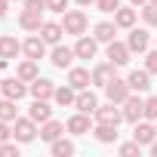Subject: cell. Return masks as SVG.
Masks as SVG:
<instances>
[{"label":"cell","mask_w":157,"mask_h":157,"mask_svg":"<svg viewBox=\"0 0 157 157\" xmlns=\"http://www.w3.org/2000/svg\"><path fill=\"white\" fill-rule=\"evenodd\" d=\"M6 6H10V0H0V19L6 16Z\"/></svg>","instance_id":"cell-40"},{"label":"cell","mask_w":157,"mask_h":157,"mask_svg":"<svg viewBox=\"0 0 157 157\" xmlns=\"http://www.w3.org/2000/svg\"><path fill=\"white\" fill-rule=\"evenodd\" d=\"M49 114H52L49 99H34V105L28 108V117H31V120H37V123H46V120H49Z\"/></svg>","instance_id":"cell-17"},{"label":"cell","mask_w":157,"mask_h":157,"mask_svg":"<svg viewBox=\"0 0 157 157\" xmlns=\"http://www.w3.org/2000/svg\"><path fill=\"white\" fill-rule=\"evenodd\" d=\"M10 136H13V129L6 126V120H0V145H3V142H10Z\"/></svg>","instance_id":"cell-39"},{"label":"cell","mask_w":157,"mask_h":157,"mask_svg":"<svg viewBox=\"0 0 157 157\" xmlns=\"http://www.w3.org/2000/svg\"><path fill=\"white\" fill-rule=\"evenodd\" d=\"M99 13H117L120 10V0H96Z\"/></svg>","instance_id":"cell-32"},{"label":"cell","mask_w":157,"mask_h":157,"mask_svg":"<svg viewBox=\"0 0 157 157\" xmlns=\"http://www.w3.org/2000/svg\"><path fill=\"white\" fill-rule=\"evenodd\" d=\"M142 19H145V25H157V6L154 3H148V6H142Z\"/></svg>","instance_id":"cell-31"},{"label":"cell","mask_w":157,"mask_h":157,"mask_svg":"<svg viewBox=\"0 0 157 157\" xmlns=\"http://www.w3.org/2000/svg\"><path fill=\"white\" fill-rule=\"evenodd\" d=\"M74 108H77V111H83V114H96V108H99V99H96V93H90V90H80V93H77V102H74Z\"/></svg>","instance_id":"cell-14"},{"label":"cell","mask_w":157,"mask_h":157,"mask_svg":"<svg viewBox=\"0 0 157 157\" xmlns=\"http://www.w3.org/2000/svg\"><path fill=\"white\" fill-rule=\"evenodd\" d=\"M114 25L117 28H132L136 25V10H117L114 13Z\"/></svg>","instance_id":"cell-28"},{"label":"cell","mask_w":157,"mask_h":157,"mask_svg":"<svg viewBox=\"0 0 157 157\" xmlns=\"http://www.w3.org/2000/svg\"><path fill=\"white\" fill-rule=\"evenodd\" d=\"M52 99H56V102H59L62 108H68V105H74V102H77V90H74L71 83H68V86H59Z\"/></svg>","instance_id":"cell-27"},{"label":"cell","mask_w":157,"mask_h":157,"mask_svg":"<svg viewBox=\"0 0 157 157\" xmlns=\"http://www.w3.org/2000/svg\"><path fill=\"white\" fill-rule=\"evenodd\" d=\"M132 139H136L139 145H151V142L157 139V126H151V123H136Z\"/></svg>","instance_id":"cell-22"},{"label":"cell","mask_w":157,"mask_h":157,"mask_svg":"<svg viewBox=\"0 0 157 157\" xmlns=\"http://www.w3.org/2000/svg\"><path fill=\"white\" fill-rule=\"evenodd\" d=\"M114 34H117V25H114V22H99V25H96V40H99V43H111Z\"/></svg>","instance_id":"cell-26"},{"label":"cell","mask_w":157,"mask_h":157,"mask_svg":"<svg viewBox=\"0 0 157 157\" xmlns=\"http://www.w3.org/2000/svg\"><path fill=\"white\" fill-rule=\"evenodd\" d=\"M0 157H19V145L16 142H3L0 145Z\"/></svg>","instance_id":"cell-34"},{"label":"cell","mask_w":157,"mask_h":157,"mask_svg":"<svg viewBox=\"0 0 157 157\" xmlns=\"http://www.w3.org/2000/svg\"><path fill=\"white\" fill-rule=\"evenodd\" d=\"M114 71H117V65H111V62L96 65V68H93V83H96V86H108V83L114 80Z\"/></svg>","instance_id":"cell-11"},{"label":"cell","mask_w":157,"mask_h":157,"mask_svg":"<svg viewBox=\"0 0 157 157\" xmlns=\"http://www.w3.org/2000/svg\"><path fill=\"white\" fill-rule=\"evenodd\" d=\"M22 3H25V10H46V0H22Z\"/></svg>","instance_id":"cell-38"},{"label":"cell","mask_w":157,"mask_h":157,"mask_svg":"<svg viewBox=\"0 0 157 157\" xmlns=\"http://www.w3.org/2000/svg\"><path fill=\"white\" fill-rule=\"evenodd\" d=\"M126 83H129L132 93H148V86H151V74H148V71H132V74L126 77Z\"/></svg>","instance_id":"cell-20"},{"label":"cell","mask_w":157,"mask_h":157,"mask_svg":"<svg viewBox=\"0 0 157 157\" xmlns=\"http://www.w3.org/2000/svg\"><path fill=\"white\" fill-rule=\"evenodd\" d=\"M139 151H142V145H139L136 139L126 142V145H120V154H123V157H132V154H139Z\"/></svg>","instance_id":"cell-35"},{"label":"cell","mask_w":157,"mask_h":157,"mask_svg":"<svg viewBox=\"0 0 157 157\" xmlns=\"http://www.w3.org/2000/svg\"><path fill=\"white\" fill-rule=\"evenodd\" d=\"M145 117V102L139 99V96H126V102H123V120H129V123H139Z\"/></svg>","instance_id":"cell-3"},{"label":"cell","mask_w":157,"mask_h":157,"mask_svg":"<svg viewBox=\"0 0 157 157\" xmlns=\"http://www.w3.org/2000/svg\"><path fill=\"white\" fill-rule=\"evenodd\" d=\"M22 52H25L28 59H34V62H37V59H43V56H46V40H43V37H28V40L22 43Z\"/></svg>","instance_id":"cell-7"},{"label":"cell","mask_w":157,"mask_h":157,"mask_svg":"<svg viewBox=\"0 0 157 157\" xmlns=\"http://www.w3.org/2000/svg\"><path fill=\"white\" fill-rule=\"evenodd\" d=\"M129 93H132V90H129V83H126V80H117V77L105 86V96H108V102H114V105H123Z\"/></svg>","instance_id":"cell-4"},{"label":"cell","mask_w":157,"mask_h":157,"mask_svg":"<svg viewBox=\"0 0 157 157\" xmlns=\"http://www.w3.org/2000/svg\"><path fill=\"white\" fill-rule=\"evenodd\" d=\"M0 93H3L6 99H22L25 93H28V86H25V80H22V77H10V80H3V83H0Z\"/></svg>","instance_id":"cell-5"},{"label":"cell","mask_w":157,"mask_h":157,"mask_svg":"<svg viewBox=\"0 0 157 157\" xmlns=\"http://www.w3.org/2000/svg\"><path fill=\"white\" fill-rule=\"evenodd\" d=\"M46 10L49 13H65L68 10V0H46Z\"/></svg>","instance_id":"cell-36"},{"label":"cell","mask_w":157,"mask_h":157,"mask_svg":"<svg viewBox=\"0 0 157 157\" xmlns=\"http://www.w3.org/2000/svg\"><path fill=\"white\" fill-rule=\"evenodd\" d=\"M19 25H22L25 31H40V25H43V13H40V10H22Z\"/></svg>","instance_id":"cell-16"},{"label":"cell","mask_w":157,"mask_h":157,"mask_svg":"<svg viewBox=\"0 0 157 157\" xmlns=\"http://www.w3.org/2000/svg\"><path fill=\"white\" fill-rule=\"evenodd\" d=\"M77 3H80V6H90V3H96V0H77Z\"/></svg>","instance_id":"cell-43"},{"label":"cell","mask_w":157,"mask_h":157,"mask_svg":"<svg viewBox=\"0 0 157 157\" xmlns=\"http://www.w3.org/2000/svg\"><path fill=\"white\" fill-rule=\"evenodd\" d=\"M68 83L80 93V90H86V86L93 83V74H90L86 68H71V71H68Z\"/></svg>","instance_id":"cell-12"},{"label":"cell","mask_w":157,"mask_h":157,"mask_svg":"<svg viewBox=\"0 0 157 157\" xmlns=\"http://www.w3.org/2000/svg\"><path fill=\"white\" fill-rule=\"evenodd\" d=\"M31 96L34 99H52L56 96V86H52V80H46V77H37V80H31Z\"/></svg>","instance_id":"cell-15"},{"label":"cell","mask_w":157,"mask_h":157,"mask_svg":"<svg viewBox=\"0 0 157 157\" xmlns=\"http://www.w3.org/2000/svg\"><path fill=\"white\" fill-rule=\"evenodd\" d=\"M19 49H22V43L16 40V37H0V59H16L19 56Z\"/></svg>","instance_id":"cell-23"},{"label":"cell","mask_w":157,"mask_h":157,"mask_svg":"<svg viewBox=\"0 0 157 157\" xmlns=\"http://www.w3.org/2000/svg\"><path fill=\"white\" fill-rule=\"evenodd\" d=\"M0 83H3V80H0Z\"/></svg>","instance_id":"cell-45"},{"label":"cell","mask_w":157,"mask_h":157,"mask_svg":"<svg viewBox=\"0 0 157 157\" xmlns=\"http://www.w3.org/2000/svg\"><path fill=\"white\" fill-rule=\"evenodd\" d=\"M93 132H96V139H99L102 145H111V142H117V126H114V123H99Z\"/></svg>","instance_id":"cell-24"},{"label":"cell","mask_w":157,"mask_h":157,"mask_svg":"<svg viewBox=\"0 0 157 157\" xmlns=\"http://www.w3.org/2000/svg\"><path fill=\"white\" fill-rule=\"evenodd\" d=\"M148 148H151V154H154V157H157V139H154V142H151V145H148Z\"/></svg>","instance_id":"cell-41"},{"label":"cell","mask_w":157,"mask_h":157,"mask_svg":"<svg viewBox=\"0 0 157 157\" xmlns=\"http://www.w3.org/2000/svg\"><path fill=\"white\" fill-rule=\"evenodd\" d=\"M49 62H52L56 68H71V62H74V49H71V46L56 43V46H52V52H49Z\"/></svg>","instance_id":"cell-6"},{"label":"cell","mask_w":157,"mask_h":157,"mask_svg":"<svg viewBox=\"0 0 157 157\" xmlns=\"http://www.w3.org/2000/svg\"><path fill=\"white\" fill-rule=\"evenodd\" d=\"M108 62H111V65H117V68H120V65H126V62H129V46H126V43L111 40V43H108Z\"/></svg>","instance_id":"cell-8"},{"label":"cell","mask_w":157,"mask_h":157,"mask_svg":"<svg viewBox=\"0 0 157 157\" xmlns=\"http://www.w3.org/2000/svg\"><path fill=\"white\" fill-rule=\"evenodd\" d=\"M145 117H148V120H157V96L145 99Z\"/></svg>","instance_id":"cell-33"},{"label":"cell","mask_w":157,"mask_h":157,"mask_svg":"<svg viewBox=\"0 0 157 157\" xmlns=\"http://www.w3.org/2000/svg\"><path fill=\"white\" fill-rule=\"evenodd\" d=\"M16 77H22L25 83H31V80H37V77H40V71H37V62H34V59H28V62H22V65H19V71H16Z\"/></svg>","instance_id":"cell-25"},{"label":"cell","mask_w":157,"mask_h":157,"mask_svg":"<svg viewBox=\"0 0 157 157\" xmlns=\"http://www.w3.org/2000/svg\"><path fill=\"white\" fill-rule=\"evenodd\" d=\"M145 71L148 74H157V52H148L145 56Z\"/></svg>","instance_id":"cell-37"},{"label":"cell","mask_w":157,"mask_h":157,"mask_svg":"<svg viewBox=\"0 0 157 157\" xmlns=\"http://www.w3.org/2000/svg\"><path fill=\"white\" fill-rule=\"evenodd\" d=\"M13 139L22 142V145L34 142V139H37V120H31V117H16V120H13Z\"/></svg>","instance_id":"cell-1"},{"label":"cell","mask_w":157,"mask_h":157,"mask_svg":"<svg viewBox=\"0 0 157 157\" xmlns=\"http://www.w3.org/2000/svg\"><path fill=\"white\" fill-rule=\"evenodd\" d=\"M129 3H132V6H145V3H148V0H129Z\"/></svg>","instance_id":"cell-42"},{"label":"cell","mask_w":157,"mask_h":157,"mask_svg":"<svg viewBox=\"0 0 157 157\" xmlns=\"http://www.w3.org/2000/svg\"><path fill=\"white\" fill-rule=\"evenodd\" d=\"M62 132H65V126H62L59 120H46V123L40 126V139H43V142H49V145H52L56 139H62Z\"/></svg>","instance_id":"cell-21"},{"label":"cell","mask_w":157,"mask_h":157,"mask_svg":"<svg viewBox=\"0 0 157 157\" xmlns=\"http://www.w3.org/2000/svg\"><path fill=\"white\" fill-rule=\"evenodd\" d=\"M96 120H99V123H114V126H117V123L123 120V111H120L114 102H108L105 108H96Z\"/></svg>","instance_id":"cell-9"},{"label":"cell","mask_w":157,"mask_h":157,"mask_svg":"<svg viewBox=\"0 0 157 157\" xmlns=\"http://www.w3.org/2000/svg\"><path fill=\"white\" fill-rule=\"evenodd\" d=\"M126 46H129V52H145V49H148V31H145V28H132Z\"/></svg>","instance_id":"cell-19"},{"label":"cell","mask_w":157,"mask_h":157,"mask_svg":"<svg viewBox=\"0 0 157 157\" xmlns=\"http://www.w3.org/2000/svg\"><path fill=\"white\" fill-rule=\"evenodd\" d=\"M0 120H6V123L16 120V99H6L3 96V102H0Z\"/></svg>","instance_id":"cell-29"},{"label":"cell","mask_w":157,"mask_h":157,"mask_svg":"<svg viewBox=\"0 0 157 157\" xmlns=\"http://www.w3.org/2000/svg\"><path fill=\"white\" fill-rule=\"evenodd\" d=\"M65 126H68V132H74V136H86V132H90V126H93V120H90V114L77 111V114H74Z\"/></svg>","instance_id":"cell-10"},{"label":"cell","mask_w":157,"mask_h":157,"mask_svg":"<svg viewBox=\"0 0 157 157\" xmlns=\"http://www.w3.org/2000/svg\"><path fill=\"white\" fill-rule=\"evenodd\" d=\"M96 52H99V40L80 34V40H77V46H74V56H77V59H93Z\"/></svg>","instance_id":"cell-13"},{"label":"cell","mask_w":157,"mask_h":157,"mask_svg":"<svg viewBox=\"0 0 157 157\" xmlns=\"http://www.w3.org/2000/svg\"><path fill=\"white\" fill-rule=\"evenodd\" d=\"M65 19H62V28H65V34H74V37H80L83 31H86V13H80V10H65L62 13Z\"/></svg>","instance_id":"cell-2"},{"label":"cell","mask_w":157,"mask_h":157,"mask_svg":"<svg viewBox=\"0 0 157 157\" xmlns=\"http://www.w3.org/2000/svg\"><path fill=\"white\" fill-rule=\"evenodd\" d=\"M62 34H65V28H62L59 22H43V25H40V37H43L46 43H52V46L62 43Z\"/></svg>","instance_id":"cell-18"},{"label":"cell","mask_w":157,"mask_h":157,"mask_svg":"<svg viewBox=\"0 0 157 157\" xmlns=\"http://www.w3.org/2000/svg\"><path fill=\"white\" fill-rule=\"evenodd\" d=\"M52 154H56V157H71V154H74V142L56 139V142H52Z\"/></svg>","instance_id":"cell-30"},{"label":"cell","mask_w":157,"mask_h":157,"mask_svg":"<svg viewBox=\"0 0 157 157\" xmlns=\"http://www.w3.org/2000/svg\"><path fill=\"white\" fill-rule=\"evenodd\" d=\"M151 3H154V6H157V0H151Z\"/></svg>","instance_id":"cell-44"}]
</instances>
